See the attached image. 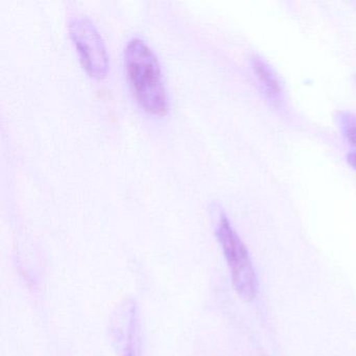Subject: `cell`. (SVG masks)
<instances>
[{
  "label": "cell",
  "mask_w": 356,
  "mask_h": 356,
  "mask_svg": "<svg viewBox=\"0 0 356 356\" xmlns=\"http://www.w3.org/2000/svg\"><path fill=\"white\" fill-rule=\"evenodd\" d=\"M124 68L133 99L141 109L155 116L170 111V99L161 64L152 47L143 39L133 37L124 49Z\"/></svg>",
  "instance_id": "6da1fadb"
},
{
  "label": "cell",
  "mask_w": 356,
  "mask_h": 356,
  "mask_svg": "<svg viewBox=\"0 0 356 356\" xmlns=\"http://www.w3.org/2000/svg\"><path fill=\"white\" fill-rule=\"evenodd\" d=\"M214 231L226 258L231 280L239 297L249 302L258 293V278L248 248L220 206H212Z\"/></svg>",
  "instance_id": "7a4b0ae2"
},
{
  "label": "cell",
  "mask_w": 356,
  "mask_h": 356,
  "mask_svg": "<svg viewBox=\"0 0 356 356\" xmlns=\"http://www.w3.org/2000/svg\"><path fill=\"white\" fill-rule=\"evenodd\" d=\"M68 30L85 72L91 78L103 80L109 70V56L105 41L92 20L87 16H74Z\"/></svg>",
  "instance_id": "3957f363"
},
{
  "label": "cell",
  "mask_w": 356,
  "mask_h": 356,
  "mask_svg": "<svg viewBox=\"0 0 356 356\" xmlns=\"http://www.w3.org/2000/svg\"><path fill=\"white\" fill-rule=\"evenodd\" d=\"M111 330L120 356H141L140 321L133 300L118 308L112 320Z\"/></svg>",
  "instance_id": "277c9868"
},
{
  "label": "cell",
  "mask_w": 356,
  "mask_h": 356,
  "mask_svg": "<svg viewBox=\"0 0 356 356\" xmlns=\"http://www.w3.org/2000/svg\"><path fill=\"white\" fill-rule=\"evenodd\" d=\"M252 68L261 86L264 95L273 103H277L282 99L283 86L278 74L270 67L268 62L258 56L252 57Z\"/></svg>",
  "instance_id": "5b68a950"
},
{
  "label": "cell",
  "mask_w": 356,
  "mask_h": 356,
  "mask_svg": "<svg viewBox=\"0 0 356 356\" xmlns=\"http://www.w3.org/2000/svg\"><path fill=\"white\" fill-rule=\"evenodd\" d=\"M346 137L356 149V124H349L346 126Z\"/></svg>",
  "instance_id": "8992f818"
},
{
  "label": "cell",
  "mask_w": 356,
  "mask_h": 356,
  "mask_svg": "<svg viewBox=\"0 0 356 356\" xmlns=\"http://www.w3.org/2000/svg\"><path fill=\"white\" fill-rule=\"evenodd\" d=\"M348 161H349V163L356 170V152L350 153L349 155H348Z\"/></svg>",
  "instance_id": "52a82bcc"
},
{
  "label": "cell",
  "mask_w": 356,
  "mask_h": 356,
  "mask_svg": "<svg viewBox=\"0 0 356 356\" xmlns=\"http://www.w3.org/2000/svg\"><path fill=\"white\" fill-rule=\"evenodd\" d=\"M355 82H356V78H355Z\"/></svg>",
  "instance_id": "ba28073f"
}]
</instances>
